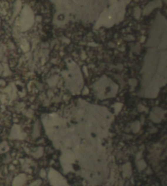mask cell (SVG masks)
Listing matches in <instances>:
<instances>
[{
    "label": "cell",
    "instance_id": "cell-1",
    "mask_svg": "<svg viewBox=\"0 0 167 186\" xmlns=\"http://www.w3.org/2000/svg\"><path fill=\"white\" fill-rule=\"evenodd\" d=\"M49 176L50 182L54 186H64L66 185L64 178L54 170L51 169L50 170Z\"/></svg>",
    "mask_w": 167,
    "mask_h": 186
},
{
    "label": "cell",
    "instance_id": "cell-2",
    "mask_svg": "<svg viewBox=\"0 0 167 186\" xmlns=\"http://www.w3.org/2000/svg\"><path fill=\"white\" fill-rule=\"evenodd\" d=\"M41 183V180H37V181H35V182L33 183L32 184H31L30 186H40Z\"/></svg>",
    "mask_w": 167,
    "mask_h": 186
}]
</instances>
